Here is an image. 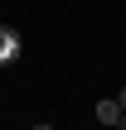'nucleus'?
<instances>
[{"label":"nucleus","mask_w":126,"mask_h":130,"mask_svg":"<svg viewBox=\"0 0 126 130\" xmlns=\"http://www.w3.org/2000/svg\"><path fill=\"white\" fill-rule=\"evenodd\" d=\"M97 121H102V125H121V106H117V96L97 101Z\"/></svg>","instance_id":"nucleus-2"},{"label":"nucleus","mask_w":126,"mask_h":130,"mask_svg":"<svg viewBox=\"0 0 126 130\" xmlns=\"http://www.w3.org/2000/svg\"><path fill=\"white\" fill-rule=\"evenodd\" d=\"M19 48H24V43H19V34H15L10 24H0V68H10V63L19 58Z\"/></svg>","instance_id":"nucleus-1"},{"label":"nucleus","mask_w":126,"mask_h":130,"mask_svg":"<svg viewBox=\"0 0 126 130\" xmlns=\"http://www.w3.org/2000/svg\"><path fill=\"white\" fill-rule=\"evenodd\" d=\"M117 106H121V111H126V87H121V92H117Z\"/></svg>","instance_id":"nucleus-3"},{"label":"nucleus","mask_w":126,"mask_h":130,"mask_svg":"<svg viewBox=\"0 0 126 130\" xmlns=\"http://www.w3.org/2000/svg\"><path fill=\"white\" fill-rule=\"evenodd\" d=\"M121 130H126V111H121Z\"/></svg>","instance_id":"nucleus-4"}]
</instances>
